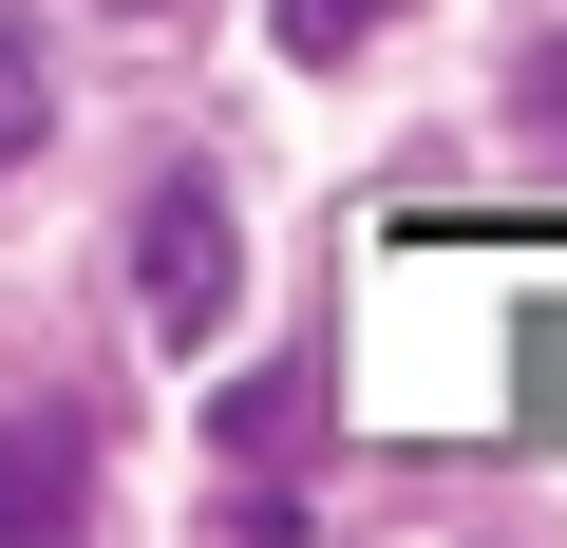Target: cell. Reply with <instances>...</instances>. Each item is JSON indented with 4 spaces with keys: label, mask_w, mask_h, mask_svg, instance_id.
<instances>
[{
    "label": "cell",
    "mask_w": 567,
    "mask_h": 548,
    "mask_svg": "<svg viewBox=\"0 0 567 548\" xmlns=\"http://www.w3.org/2000/svg\"><path fill=\"white\" fill-rule=\"evenodd\" d=\"M133 303H152V341H171V360H208V322L246 303V227H227V189H208V170H171V189L133 208Z\"/></svg>",
    "instance_id": "1"
},
{
    "label": "cell",
    "mask_w": 567,
    "mask_h": 548,
    "mask_svg": "<svg viewBox=\"0 0 567 548\" xmlns=\"http://www.w3.org/2000/svg\"><path fill=\"white\" fill-rule=\"evenodd\" d=\"M76 492H95V435H76V416H58V397H39V416H20V435H0V548H20V529H58V510H76Z\"/></svg>",
    "instance_id": "2"
},
{
    "label": "cell",
    "mask_w": 567,
    "mask_h": 548,
    "mask_svg": "<svg viewBox=\"0 0 567 548\" xmlns=\"http://www.w3.org/2000/svg\"><path fill=\"white\" fill-rule=\"evenodd\" d=\"M227 454H246V473L284 492V473L322 454V379H303V360H284V379H246V397H227Z\"/></svg>",
    "instance_id": "3"
},
{
    "label": "cell",
    "mask_w": 567,
    "mask_h": 548,
    "mask_svg": "<svg viewBox=\"0 0 567 548\" xmlns=\"http://www.w3.org/2000/svg\"><path fill=\"white\" fill-rule=\"evenodd\" d=\"M398 20H416V0H284V58L322 76V58H360V39H398Z\"/></svg>",
    "instance_id": "4"
},
{
    "label": "cell",
    "mask_w": 567,
    "mask_h": 548,
    "mask_svg": "<svg viewBox=\"0 0 567 548\" xmlns=\"http://www.w3.org/2000/svg\"><path fill=\"white\" fill-rule=\"evenodd\" d=\"M39 114H58V58H39L20 20H0V170H20V152H39Z\"/></svg>",
    "instance_id": "5"
},
{
    "label": "cell",
    "mask_w": 567,
    "mask_h": 548,
    "mask_svg": "<svg viewBox=\"0 0 567 548\" xmlns=\"http://www.w3.org/2000/svg\"><path fill=\"white\" fill-rule=\"evenodd\" d=\"M529 133H548V170H567V39L529 58Z\"/></svg>",
    "instance_id": "6"
},
{
    "label": "cell",
    "mask_w": 567,
    "mask_h": 548,
    "mask_svg": "<svg viewBox=\"0 0 567 548\" xmlns=\"http://www.w3.org/2000/svg\"><path fill=\"white\" fill-rule=\"evenodd\" d=\"M114 20H171V0H114Z\"/></svg>",
    "instance_id": "7"
}]
</instances>
